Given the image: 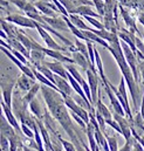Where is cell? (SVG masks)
Instances as JSON below:
<instances>
[{
    "label": "cell",
    "mask_w": 144,
    "mask_h": 151,
    "mask_svg": "<svg viewBox=\"0 0 144 151\" xmlns=\"http://www.w3.org/2000/svg\"><path fill=\"white\" fill-rule=\"evenodd\" d=\"M41 93H42V97L46 102V106H47L50 115L53 116V118H55L60 123V125L63 128V130L67 132V135L69 136L72 142L75 144L76 149L77 150L82 149L83 145H82L80 138L77 137L78 130L75 128V125L73 123V117L69 109L67 108V106L65 103L63 96L59 91H56L45 84L41 86Z\"/></svg>",
    "instance_id": "obj_1"
},
{
    "label": "cell",
    "mask_w": 144,
    "mask_h": 151,
    "mask_svg": "<svg viewBox=\"0 0 144 151\" xmlns=\"http://www.w3.org/2000/svg\"><path fill=\"white\" fill-rule=\"evenodd\" d=\"M109 45H110V47L108 48V50L114 56V59H115V61H116V63H117V66L122 73V76L124 77V80L127 82V86L129 88V91H130V95L132 99L134 108H135V110H137L138 109L137 100H138V93H140L138 83L136 82L134 74L131 72V68L127 62V59L124 56V53H123V49L121 46V39L118 38L117 34L114 35V38L109 42Z\"/></svg>",
    "instance_id": "obj_2"
},
{
    "label": "cell",
    "mask_w": 144,
    "mask_h": 151,
    "mask_svg": "<svg viewBox=\"0 0 144 151\" xmlns=\"http://www.w3.org/2000/svg\"><path fill=\"white\" fill-rule=\"evenodd\" d=\"M109 86H110V88L114 90V93H115L116 95H120V96L122 97V100H121V104H122V107L124 108V111H125V115H127V118H128L130 122H132V121H134V116H132V113H131V110H130V106H129L128 90H127L128 86H127V82H125L124 77H123V76L121 77V81H120V84H118L117 88L114 87L110 82H109Z\"/></svg>",
    "instance_id": "obj_3"
},
{
    "label": "cell",
    "mask_w": 144,
    "mask_h": 151,
    "mask_svg": "<svg viewBox=\"0 0 144 151\" xmlns=\"http://www.w3.org/2000/svg\"><path fill=\"white\" fill-rule=\"evenodd\" d=\"M121 46H122V49H123V53H124V56L127 59V62L128 65L130 66L131 68V72L134 74V77L136 80V82L138 83V80H140V61H138V58L137 55L132 52V49L129 47V45H127L124 41L121 40Z\"/></svg>",
    "instance_id": "obj_4"
},
{
    "label": "cell",
    "mask_w": 144,
    "mask_h": 151,
    "mask_svg": "<svg viewBox=\"0 0 144 151\" xmlns=\"http://www.w3.org/2000/svg\"><path fill=\"white\" fill-rule=\"evenodd\" d=\"M6 20L13 25L24 27V28H32V29H36L39 24L35 20H33L32 18L27 17V15H21V14H17V13H12L8 14L6 17Z\"/></svg>",
    "instance_id": "obj_5"
},
{
    "label": "cell",
    "mask_w": 144,
    "mask_h": 151,
    "mask_svg": "<svg viewBox=\"0 0 144 151\" xmlns=\"http://www.w3.org/2000/svg\"><path fill=\"white\" fill-rule=\"evenodd\" d=\"M1 50H2V53L21 70V73L22 74H25V75H27L28 77H31V78H33V80H36L35 78V75H34V72H33V68L32 67H30V66H27V65H25V63H22L9 49H7V48H5V47H1Z\"/></svg>",
    "instance_id": "obj_6"
},
{
    "label": "cell",
    "mask_w": 144,
    "mask_h": 151,
    "mask_svg": "<svg viewBox=\"0 0 144 151\" xmlns=\"http://www.w3.org/2000/svg\"><path fill=\"white\" fill-rule=\"evenodd\" d=\"M17 87V80L14 81H7L5 82L4 80L1 81V95H2V101L8 106L13 107V91L14 88Z\"/></svg>",
    "instance_id": "obj_7"
},
{
    "label": "cell",
    "mask_w": 144,
    "mask_h": 151,
    "mask_svg": "<svg viewBox=\"0 0 144 151\" xmlns=\"http://www.w3.org/2000/svg\"><path fill=\"white\" fill-rule=\"evenodd\" d=\"M36 31H37V33L40 34V37L42 38V40H43V42H45V45H46L47 48L54 49V50H61V52H66V50H67L66 47L60 46V45L54 40V38L50 35V33H49L48 31H46L43 27H41L40 25L37 26Z\"/></svg>",
    "instance_id": "obj_8"
},
{
    "label": "cell",
    "mask_w": 144,
    "mask_h": 151,
    "mask_svg": "<svg viewBox=\"0 0 144 151\" xmlns=\"http://www.w3.org/2000/svg\"><path fill=\"white\" fill-rule=\"evenodd\" d=\"M35 7L39 9V12L42 14V15H46V17H50V18H54V17H59V13H61L58 7L52 2V1H43V0H39L34 2Z\"/></svg>",
    "instance_id": "obj_9"
},
{
    "label": "cell",
    "mask_w": 144,
    "mask_h": 151,
    "mask_svg": "<svg viewBox=\"0 0 144 151\" xmlns=\"http://www.w3.org/2000/svg\"><path fill=\"white\" fill-rule=\"evenodd\" d=\"M112 117L117 121V123L120 124L121 129H122V136L124 137L125 141H129L132 137V129H131V123L130 121L125 117V116H121L120 114L112 111Z\"/></svg>",
    "instance_id": "obj_10"
},
{
    "label": "cell",
    "mask_w": 144,
    "mask_h": 151,
    "mask_svg": "<svg viewBox=\"0 0 144 151\" xmlns=\"http://www.w3.org/2000/svg\"><path fill=\"white\" fill-rule=\"evenodd\" d=\"M103 87H104V90H106V93H107V95H108L110 104H111V107H112V110H114L115 113L120 114L121 116H125V117H127L125 111H124V108L122 107V104H121L120 100L117 99L116 94L114 93V90H112V89L110 88V86H109V81L107 83H103Z\"/></svg>",
    "instance_id": "obj_11"
},
{
    "label": "cell",
    "mask_w": 144,
    "mask_h": 151,
    "mask_svg": "<svg viewBox=\"0 0 144 151\" xmlns=\"http://www.w3.org/2000/svg\"><path fill=\"white\" fill-rule=\"evenodd\" d=\"M86 74H87V81H88L90 90H91L93 104H96V102L99 100V95H100V93H99V81H100V78H99L97 73L93 72L91 69H88L86 72Z\"/></svg>",
    "instance_id": "obj_12"
},
{
    "label": "cell",
    "mask_w": 144,
    "mask_h": 151,
    "mask_svg": "<svg viewBox=\"0 0 144 151\" xmlns=\"http://www.w3.org/2000/svg\"><path fill=\"white\" fill-rule=\"evenodd\" d=\"M1 109H2V114L6 116V118H7V121L11 123V125L17 130V132L20 135V136H22V137H26L24 134H22V130H21V124H19V122H18V119H17V117H15V115L13 113V110H12V108L11 107H8L2 100H1Z\"/></svg>",
    "instance_id": "obj_13"
},
{
    "label": "cell",
    "mask_w": 144,
    "mask_h": 151,
    "mask_svg": "<svg viewBox=\"0 0 144 151\" xmlns=\"http://www.w3.org/2000/svg\"><path fill=\"white\" fill-rule=\"evenodd\" d=\"M55 84L59 88V91H60V94L63 97L65 96H74L73 95L74 89H73L71 82L67 78H63V77H61V76L55 74Z\"/></svg>",
    "instance_id": "obj_14"
},
{
    "label": "cell",
    "mask_w": 144,
    "mask_h": 151,
    "mask_svg": "<svg viewBox=\"0 0 144 151\" xmlns=\"http://www.w3.org/2000/svg\"><path fill=\"white\" fill-rule=\"evenodd\" d=\"M0 130H1V135L6 136L8 139H12V138H15L18 137V132L17 130L11 125V123L7 121L6 116L2 114L1 117H0Z\"/></svg>",
    "instance_id": "obj_15"
},
{
    "label": "cell",
    "mask_w": 144,
    "mask_h": 151,
    "mask_svg": "<svg viewBox=\"0 0 144 151\" xmlns=\"http://www.w3.org/2000/svg\"><path fill=\"white\" fill-rule=\"evenodd\" d=\"M43 20L54 29L56 31H66V29H69L66 20L63 19V17H54V18H50V17H46V15H42Z\"/></svg>",
    "instance_id": "obj_16"
},
{
    "label": "cell",
    "mask_w": 144,
    "mask_h": 151,
    "mask_svg": "<svg viewBox=\"0 0 144 151\" xmlns=\"http://www.w3.org/2000/svg\"><path fill=\"white\" fill-rule=\"evenodd\" d=\"M43 52H45V54L47 55V56H49V58H52V59H54V60H56V61H60V62H62V63H74V60H73V58H69V56H67V55H65L63 54V52H61V50H54V49H49V48H45L43 47V49H42Z\"/></svg>",
    "instance_id": "obj_17"
},
{
    "label": "cell",
    "mask_w": 144,
    "mask_h": 151,
    "mask_svg": "<svg viewBox=\"0 0 144 151\" xmlns=\"http://www.w3.org/2000/svg\"><path fill=\"white\" fill-rule=\"evenodd\" d=\"M54 74L61 76L63 78H67L68 80V70L66 68V66L60 62V61H54V62H43Z\"/></svg>",
    "instance_id": "obj_18"
},
{
    "label": "cell",
    "mask_w": 144,
    "mask_h": 151,
    "mask_svg": "<svg viewBox=\"0 0 144 151\" xmlns=\"http://www.w3.org/2000/svg\"><path fill=\"white\" fill-rule=\"evenodd\" d=\"M35 83H36L35 80L28 77V76L25 75V74H21V75L17 78V87L22 93H27Z\"/></svg>",
    "instance_id": "obj_19"
},
{
    "label": "cell",
    "mask_w": 144,
    "mask_h": 151,
    "mask_svg": "<svg viewBox=\"0 0 144 151\" xmlns=\"http://www.w3.org/2000/svg\"><path fill=\"white\" fill-rule=\"evenodd\" d=\"M118 9H120L121 15H122V18H123V20H124L125 25L128 26L129 31H131V32H134V33H138V29H137L136 22H135V20L132 19V17L129 14V12L125 9V7H123V6H121V5L118 4Z\"/></svg>",
    "instance_id": "obj_20"
},
{
    "label": "cell",
    "mask_w": 144,
    "mask_h": 151,
    "mask_svg": "<svg viewBox=\"0 0 144 151\" xmlns=\"http://www.w3.org/2000/svg\"><path fill=\"white\" fill-rule=\"evenodd\" d=\"M72 58H73V60H74V63L78 65V66L82 68V70L87 72L88 69H91V63H90V61H89L82 53H80V52H74L72 54Z\"/></svg>",
    "instance_id": "obj_21"
},
{
    "label": "cell",
    "mask_w": 144,
    "mask_h": 151,
    "mask_svg": "<svg viewBox=\"0 0 144 151\" xmlns=\"http://www.w3.org/2000/svg\"><path fill=\"white\" fill-rule=\"evenodd\" d=\"M6 41H7V43H9V46H11L12 48L19 50V52L22 53L28 60H31V52H30V50H28V49H27V48H26L19 40H18V38H11V39L8 38ZM30 62H31V61H30Z\"/></svg>",
    "instance_id": "obj_22"
},
{
    "label": "cell",
    "mask_w": 144,
    "mask_h": 151,
    "mask_svg": "<svg viewBox=\"0 0 144 151\" xmlns=\"http://www.w3.org/2000/svg\"><path fill=\"white\" fill-rule=\"evenodd\" d=\"M69 20L72 21V24L74 26H76L77 28H80L81 31H91L93 27L91 26H88L84 18L81 17V15H77V14H69Z\"/></svg>",
    "instance_id": "obj_23"
},
{
    "label": "cell",
    "mask_w": 144,
    "mask_h": 151,
    "mask_svg": "<svg viewBox=\"0 0 144 151\" xmlns=\"http://www.w3.org/2000/svg\"><path fill=\"white\" fill-rule=\"evenodd\" d=\"M74 14H77V15H81V17H94V18L101 17V15H100L96 11H94V9L91 8V6H89V5H80V6L75 9Z\"/></svg>",
    "instance_id": "obj_24"
},
{
    "label": "cell",
    "mask_w": 144,
    "mask_h": 151,
    "mask_svg": "<svg viewBox=\"0 0 144 151\" xmlns=\"http://www.w3.org/2000/svg\"><path fill=\"white\" fill-rule=\"evenodd\" d=\"M39 90H41V86L39 84V83H35L26 94H25V96L22 97V102H24V106L27 108L28 106H30V103L35 99L36 94H37V91Z\"/></svg>",
    "instance_id": "obj_25"
},
{
    "label": "cell",
    "mask_w": 144,
    "mask_h": 151,
    "mask_svg": "<svg viewBox=\"0 0 144 151\" xmlns=\"http://www.w3.org/2000/svg\"><path fill=\"white\" fill-rule=\"evenodd\" d=\"M33 68V72H34V75H35V78L41 83V84H45V86H47V87H49V88H52V89H54V90H56V91H59V88L56 87V84H54L49 78H47L46 76L43 75L42 73H40L37 69H36L35 67H32ZM60 93V91H59Z\"/></svg>",
    "instance_id": "obj_26"
},
{
    "label": "cell",
    "mask_w": 144,
    "mask_h": 151,
    "mask_svg": "<svg viewBox=\"0 0 144 151\" xmlns=\"http://www.w3.org/2000/svg\"><path fill=\"white\" fill-rule=\"evenodd\" d=\"M95 109H96V111H99V113L104 117L106 121L114 118V117H112V113L109 110L108 107L101 101V96H100V95H99V100H97V102H96V104H95Z\"/></svg>",
    "instance_id": "obj_27"
},
{
    "label": "cell",
    "mask_w": 144,
    "mask_h": 151,
    "mask_svg": "<svg viewBox=\"0 0 144 151\" xmlns=\"http://www.w3.org/2000/svg\"><path fill=\"white\" fill-rule=\"evenodd\" d=\"M43 49V48H42ZM42 49H32L31 50V62L36 66V65H40V63H43L45 62V52Z\"/></svg>",
    "instance_id": "obj_28"
},
{
    "label": "cell",
    "mask_w": 144,
    "mask_h": 151,
    "mask_svg": "<svg viewBox=\"0 0 144 151\" xmlns=\"http://www.w3.org/2000/svg\"><path fill=\"white\" fill-rule=\"evenodd\" d=\"M30 110H31V113L33 114L34 116H35L36 118H39V119H41L43 116H45V113L46 111H43V108L41 107V104H40V102L34 99L31 103H30Z\"/></svg>",
    "instance_id": "obj_29"
},
{
    "label": "cell",
    "mask_w": 144,
    "mask_h": 151,
    "mask_svg": "<svg viewBox=\"0 0 144 151\" xmlns=\"http://www.w3.org/2000/svg\"><path fill=\"white\" fill-rule=\"evenodd\" d=\"M17 38H18V40H19L30 52L32 50V48H33V39L26 37L21 31H17Z\"/></svg>",
    "instance_id": "obj_30"
},
{
    "label": "cell",
    "mask_w": 144,
    "mask_h": 151,
    "mask_svg": "<svg viewBox=\"0 0 144 151\" xmlns=\"http://www.w3.org/2000/svg\"><path fill=\"white\" fill-rule=\"evenodd\" d=\"M75 47H76V49H77V52H80V53H82L89 61H90V58H89V50H88V46H87V42L84 43V42H82V40H80V39H76L75 40Z\"/></svg>",
    "instance_id": "obj_31"
},
{
    "label": "cell",
    "mask_w": 144,
    "mask_h": 151,
    "mask_svg": "<svg viewBox=\"0 0 144 151\" xmlns=\"http://www.w3.org/2000/svg\"><path fill=\"white\" fill-rule=\"evenodd\" d=\"M83 18L87 22H89L93 28H95V29H106L103 22H100L96 18H94V17H83Z\"/></svg>",
    "instance_id": "obj_32"
},
{
    "label": "cell",
    "mask_w": 144,
    "mask_h": 151,
    "mask_svg": "<svg viewBox=\"0 0 144 151\" xmlns=\"http://www.w3.org/2000/svg\"><path fill=\"white\" fill-rule=\"evenodd\" d=\"M94 2V6L96 8V12L103 18L106 14V2L104 0H91Z\"/></svg>",
    "instance_id": "obj_33"
},
{
    "label": "cell",
    "mask_w": 144,
    "mask_h": 151,
    "mask_svg": "<svg viewBox=\"0 0 144 151\" xmlns=\"http://www.w3.org/2000/svg\"><path fill=\"white\" fill-rule=\"evenodd\" d=\"M107 141H108V144H109V148H110V151H118V143H117V138L115 136H109L108 134L106 132L104 134Z\"/></svg>",
    "instance_id": "obj_34"
},
{
    "label": "cell",
    "mask_w": 144,
    "mask_h": 151,
    "mask_svg": "<svg viewBox=\"0 0 144 151\" xmlns=\"http://www.w3.org/2000/svg\"><path fill=\"white\" fill-rule=\"evenodd\" d=\"M21 130H22V134H24L27 138L34 139V131H33V129H32L30 125H27L26 123L21 122Z\"/></svg>",
    "instance_id": "obj_35"
},
{
    "label": "cell",
    "mask_w": 144,
    "mask_h": 151,
    "mask_svg": "<svg viewBox=\"0 0 144 151\" xmlns=\"http://www.w3.org/2000/svg\"><path fill=\"white\" fill-rule=\"evenodd\" d=\"M0 148H1L0 151H11V143H9V139H8L6 136H4V135L0 136Z\"/></svg>",
    "instance_id": "obj_36"
},
{
    "label": "cell",
    "mask_w": 144,
    "mask_h": 151,
    "mask_svg": "<svg viewBox=\"0 0 144 151\" xmlns=\"http://www.w3.org/2000/svg\"><path fill=\"white\" fill-rule=\"evenodd\" d=\"M106 123H107V125H109L111 129H114L116 132H118L120 135H122V129H121V127H120V124L117 123V121L115 119V118H111V119H107L106 121Z\"/></svg>",
    "instance_id": "obj_37"
},
{
    "label": "cell",
    "mask_w": 144,
    "mask_h": 151,
    "mask_svg": "<svg viewBox=\"0 0 144 151\" xmlns=\"http://www.w3.org/2000/svg\"><path fill=\"white\" fill-rule=\"evenodd\" d=\"M134 144H135V137L132 136L129 141H125L124 145L118 151H134Z\"/></svg>",
    "instance_id": "obj_38"
},
{
    "label": "cell",
    "mask_w": 144,
    "mask_h": 151,
    "mask_svg": "<svg viewBox=\"0 0 144 151\" xmlns=\"http://www.w3.org/2000/svg\"><path fill=\"white\" fill-rule=\"evenodd\" d=\"M118 2H120V5L121 6H123V7H129V6H131L134 2H132V0H117Z\"/></svg>",
    "instance_id": "obj_39"
},
{
    "label": "cell",
    "mask_w": 144,
    "mask_h": 151,
    "mask_svg": "<svg viewBox=\"0 0 144 151\" xmlns=\"http://www.w3.org/2000/svg\"><path fill=\"white\" fill-rule=\"evenodd\" d=\"M140 74H141L142 83H143V86H144V60L140 61Z\"/></svg>",
    "instance_id": "obj_40"
},
{
    "label": "cell",
    "mask_w": 144,
    "mask_h": 151,
    "mask_svg": "<svg viewBox=\"0 0 144 151\" xmlns=\"http://www.w3.org/2000/svg\"><path fill=\"white\" fill-rule=\"evenodd\" d=\"M134 151H144V148L142 147V144L135 138V144H134Z\"/></svg>",
    "instance_id": "obj_41"
},
{
    "label": "cell",
    "mask_w": 144,
    "mask_h": 151,
    "mask_svg": "<svg viewBox=\"0 0 144 151\" xmlns=\"http://www.w3.org/2000/svg\"><path fill=\"white\" fill-rule=\"evenodd\" d=\"M141 116L143 117L144 119V91H143V96H142V102H141V110H140Z\"/></svg>",
    "instance_id": "obj_42"
},
{
    "label": "cell",
    "mask_w": 144,
    "mask_h": 151,
    "mask_svg": "<svg viewBox=\"0 0 144 151\" xmlns=\"http://www.w3.org/2000/svg\"><path fill=\"white\" fill-rule=\"evenodd\" d=\"M138 21H140V24L144 27V13H140V15H138Z\"/></svg>",
    "instance_id": "obj_43"
},
{
    "label": "cell",
    "mask_w": 144,
    "mask_h": 151,
    "mask_svg": "<svg viewBox=\"0 0 144 151\" xmlns=\"http://www.w3.org/2000/svg\"><path fill=\"white\" fill-rule=\"evenodd\" d=\"M30 1H32V2L34 1V2H35V1H39V0H30Z\"/></svg>",
    "instance_id": "obj_44"
},
{
    "label": "cell",
    "mask_w": 144,
    "mask_h": 151,
    "mask_svg": "<svg viewBox=\"0 0 144 151\" xmlns=\"http://www.w3.org/2000/svg\"><path fill=\"white\" fill-rule=\"evenodd\" d=\"M19 151H22V150H20V149H19Z\"/></svg>",
    "instance_id": "obj_45"
}]
</instances>
